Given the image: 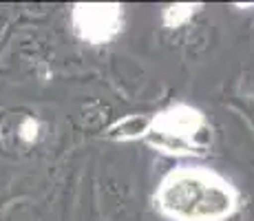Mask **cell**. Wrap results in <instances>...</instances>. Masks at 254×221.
I'll return each mask as SVG.
<instances>
[{"instance_id": "6da1fadb", "label": "cell", "mask_w": 254, "mask_h": 221, "mask_svg": "<svg viewBox=\"0 0 254 221\" xmlns=\"http://www.w3.org/2000/svg\"><path fill=\"white\" fill-rule=\"evenodd\" d=\"M162 206L188 221H214L230 213L232 197L221 181L206 173H177L166 181Z\"/></svg>"}, {"instance_id": "7a4b0ae2", "label": "cell", "mask_w": 254, "mask_h": 221, "mask_svg": "<svg viewBox=\"0 0 254 221\" xmlns=\"http://www.w3.org/2000/svg\"><path fill=\"white\" fill-rule=\"evenodd\" d=\"M77 16H84V20H77V24L91 40H104L117 29V7H102V4L77 7Z\"/></svg>"}, {"instance_id": "3957f363", "label": "cell", "mask_w": 254, "mask_h": 221, "mask_svg": "<svg viewBox=\"0 0 254 221\" xmlns=\"http://www.w3.org/2000/svg\"><path fill=\"white\" fill-rule=\"evenodd\" d=\"M31 126H36L31 120H27V122H24V126H22V133H24V137H27V140L36 137V133H31Z\"/></svg>"}]
</instances>
